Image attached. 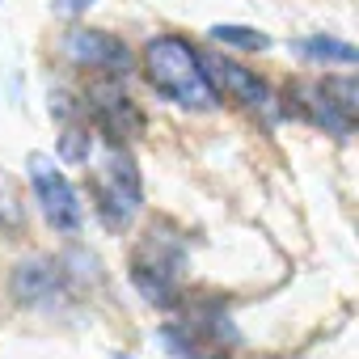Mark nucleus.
<instances>
[{
    "label": "nucleus",
    "instance_id": "14",
    "mask_svg": "<svg viewBox=\"0 0 359 359\" xmlns=\"http://www.w3.org/2000/svg\"><path fill=\"white\" fill-rule=\"evenodd\" d=\"M212 39L224 47H241V51H266L271 47V39L254 26H212Z\"/></svg>",
    "mask_w": 359,
    "mask_h": 359
},
{
    "label": "nucleus",
    "instance_id": "2",
    "mask_svg": "<svg viewBox=\"0 0 359 359\" xmlns=\"http://www.w3.org/2000/svg\"><path fill=\"white\" fill-rule=\"evenodd\" d=\"M85 165H89V199H93L97 220L110 233L131 229V220L144 208V187H140V169H135V156L127 152V144H106Z\"/></svg>",
    "mask_w": 359,
    "mask_h": 359
},
{
    "label": "nucleus",
    "instance_id": "15",
    "mask_svg": "<svg viewBox=\"0 0 359 359\" xmlns=\"http://www.w3.org/2000/svg\"><path fill=\"white\" fill-rule=\"evenodd\" d=\"M93 0H55V9L60 13H81V9H89Z\"/></svg>",
    "mask_w": 359,
    "mask_h": 359
},
{
    "label": "nucleus",
    "instance_id": "16",
    "mask_svg": "<svg viewBox=\"0 0 359 359\" xmlns=\"http://www.w3.org/2000/svg\"><path fill=\"white\" fill-rule=\"evenodd\" d=\"M114 359H127V355H114Z\"/></svg>",
    "mask_w": 359,
    "mask_h": 359
},
{
    "label": "nucleus",
    "instance_id": "7",
    "mask_svg": "<svg viewBox=\"0 0 359 359\" xmlns=\"http://www.w3.org/2000/svg\"><path fill=\"white\" fill-rule=\"evenodd\" d=\"M64 51L76 68H89L93 76L106 81H123L131 72V47L110 30H72Z\"/></svg>",
    "mask_w": 359,
    "mask_h": 359
},
{
    "label": "nucleus",
    "instance_id": "11",
    "mask_svg": "<svg viewBox=\"0 0 359 359\" xmlns=\"http://www.w3.org/2000/svg\"><path fill=\"white\" fill-rule=\"evenodd\" d=\"M292 51L300 55V60H313V64H338V68H351L355 60H359V51L351 47V43H342V39H325V34H309V39H296L292 43Z\"/></svg>",
    "mask_w": 359,
    "mask_h": 359
},
{
    "label": "nucleus",
    "instance_id": "4",
    "mask_svg": "<svg viewBox=\"0 0 359 359\" xmlns=\"http://www.w3.org/2000/svg\"><path fill=\"white\" fill-rule=\"evenodd\" d=\"M287 102H296V114H304L313 127H325L330 135H351L359 114V85L355 76H325V81H300L287 89Z\"/></svg>",
    "mask_w": 359,
    "mask_h": 359
},
{
    "label": "nucleus",
    "instance_id": "8",
    "mask_svg": "<svg viewBox=\"0 0 359 359\" xmlns=\"http://www.w3.org/2000/svg\"><path fill=\"white\" fill-rule=\"evenodd\" d=\"M9 292H13V300L26 304V309H47V304H55V300L64 296V271H60L55 262H43V258L22 262V266H13V275H9Z\"/></svg>",
    "mask_w": 359,
    "mask_h": 359
},
{
    "label": "nucleus",
    "instance_id": "6",
    "mask_svg": "<svg viewBox=\"0 0 359 359\" xmlns=\"http://www.w3.org/2000/svg\"><path fill=\"white\" fill-rule=\"evenodd\" d=\"M81 110H85V118H93V127L106 135V144H127V140L144 135V114H140V106L127 97L123 81L93 76V85L85 89Z\"/></svg>",
    "mask_w": 359,
    "mask_h": 359
},
{
    "label": "nucleus",
    "instance_id": "3",
    "mask_svg": "<svg viewBox=\"0 0 359 359\" xmlns=\"http://www.w3.org/2000/svg\"><path fill=\"white\" fill-rule=\"evenodd\" d=\"M182 271H187V237L169 229L165 220L152 224L131 254L135 292L156 309H177V300H182Z\"/></svg>",
    "mask_w": 359,
    "mask_h": 359
},
{
    "label": "nucleus",
    "instance_id": "12",
    "mask_svg": "<svg viewBox=\"0 0 359 359\" xmlns=\"http://www.w3.org/2000/svg\"><path fill=\"white\" fill-rule=\"evenodd\" d=\"M89 156H93V131H89V123H68L64 135H60V161L85 165Z\"/></svg>",
    "mask_w": 359,
    "mask_h": 359
},
{
    "label": "nucleus",
    "instance_id": "13",
    "mask_svg": "<svg viewBox=\"0 0 359 359\" xmlns=\"http://www.w3.org/2000/svg\"><path fill=\"white\" fill-rule=\"evenodd\" d=\"M26 224V212H22V191H18V182L0 169V229L5 233H18Z\"/></svg>",
    "mask_w": 359,
    "mask_h": 359
},
{
    "label": "nucleus",
    "instance_id": "9",
    "mask_svg": "<svg viewBox=\"0 0 359 359\" xmlns=\"http://www.w3.org/2000/svg\"><path fill=\"white\" fill-rule=\"evenodd\" d=\"M203 72H208L212 89H224L229 102H237V106H245V110H262V106L271 102L266 81H262L258 72L241 68L237 60H203Z\"/></svg>",
    "mask_w": 359,
    "mask_h": 359
},
{
    "label": "nucleus",
    "instance_id": "5",
    "mask_svg": "<svg viewBox=\"0 0 359 359\" xmlns=\"http://www.w3.org/2000/svg\"><path fill=\"white\" fill-rule=\"evenodd\" d=\"M26 173H30V187H34V199L47 216V224L55 233H81L85 224V208L68 182V173L60 169V161L51 152H30L26 156Z\"/></svg>",
    "mask_w": 359,
    "mask_h": 359
},
{
    "label": "nucleus",
    "instance_id": "10",
    "mask_svg": "<svg viewBox=\"0 0 359 359\" xmlns=\"http://www.w3.org/2000/svg\"><path fill=\"white\" fill-rule=\"evenodd\" d=\"M156 338H161V346H165L173 359H229L224 346H216L212 338L195 334L191 325H165Z\"/></svg>",
    "mask_w": 359,
    "mask_h": 359
},
{
    "label": "nucleus",
    "instance_id": "1",
    "mask_svg": "<svg viewBox=\"0 0 359 359\" xmlns=\"http://www.w3.org/2000/svg\"><path fill=\"white\" fill-rule=\"evenodd\" d=\"M144 72H148V85L173 102L182 110H216L220 93L212 89L208 72H203V55L177 34H156L148 47H144Z\"/></svg>",
    "mask_w": 359,
    "mask_h": 359
}]
</instances>
